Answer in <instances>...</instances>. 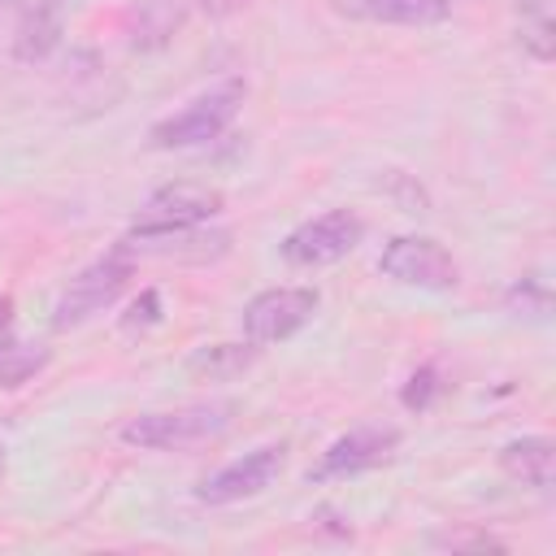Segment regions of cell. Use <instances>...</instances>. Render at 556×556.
<instances>
[{
	"instance_id": "cell-7",
	"label": "cell",
	"mask_w": 556,
	"mask_h": 556,
	"mask_svg": "<svg viewBox=\"0 0 556 556\" xmlns=\"http://www.w3.org/2000/svg\"><path fill=\"white\" fill-rule=\"evenodd\" d=\"M400 439L404 434L391 421H361V426H352V430H343L326 443V452L308 469V482H339V478L369 473V469H378L395 456Z\"/></svg>"
},
{
	"instance_id": "cell-6",
	"label": "cell",
	"mask_w": 556,
	"mask_h": 556,
	"mask_svg": "<svg viewBox=\"0 0 556 556\" xmlns=\"http://www.w3.org/2000/svg\"><path fill=\"white\" fill-rule=\"evenodd\" d=\"M378 274H387L400 287H417V291H452L460 282L456 256L430 235L387 239V248L378 252Z\"/></svg>"
},
{
	"instance_id": "cell-10",
	"label": "cell",
	"mask_w": 556,
	"mask_h": 556,
	"mask_svg": "<svg viewBox=\"0 0 556 556\" xmlns=\"http://www.w3.org/2000/svg\"><path fill=\"white\" fill-rule=\"evenodd\" d=\"M117 248L135 261V256H161V261H217L230 252V230H208V226H187V230H156V235H122Z\"/></svg>"
},
{
	"instance_id": "cell-1",
	"label": "cell",
	"mask_w": 556,
	"mask_h": 556,
	"mask_svg": "<svg viewBox=\"0 0 556 556\" xmlns=\"http://www.w3.org/2000/svg\"><path fill=\"white\" fill-rule=\"evenodd\" d=\"M235 400H200L182 408H161V413H139L122 426V443L143 447V452H187L200 443H213L230 430L235 421Z\"/></svg>"
},
{
	"instance_id": "cell-15",
	"label": "cell",
	"mask_w": 556,
	"mask_h": 556,
	"mask_svg": "<svg viewBox=\"0 0 556 556\" xmlns=\"http://www.w3.org/2000/svg\"><path fill=\"white\" fill-rule=\"evenodd\" d=\"M43 369H48V348L43 343L13 339L9 330L0 334V391H17Z\"/></svg>"
},
{
	"instance_id": "cell-16",
	"label": "cell",
	"mask_w": 556,
	"mask_h": 556,
	"mask_svg": "<svg viewBox=\"0 0 556 556\" xmlns=\"http://www.w3.org/2000/svg\"><path fill=\"white\" fill-rule=\"evenodd\" d=\"M56 35H61V9H56V0L35 4V9L22 17V26H17V56H22V61L48 56V52L56 48Z\"/></svg>"
},
{
	"instance_id": "cell-18",
	"label": "cell",
	"mask_w": 556,
	"mask_h": 556,
	"mask_svg": "<svg viewBox=\"0 0 556 556\" xmlns=\"http://www.w3.org/2000/svg\"><path fill=\"white\" fill-rule=\"evenodd\" d=\"M439 391H443L439 369H434V365H417V369L408 374L404 391H400V404H404L408 413H426V408L434 404V395H439Z\"/></svg>"
},
{
	"instance_id": "cell-13",
	"label": "cell",
	"mask_w": 556,
	"mask_h": 556,
	"mask_svg": "<svg viewBox=\"0 0 556 556\" xmlns=\"http://www.w3.org/2000/svg\"><path fill=\"white\" fill-rule=\"evenodd\" d=\"M261 356V343L243 339V343H204L187 356V374L200 382H230L239 374H248Z\"/></svg>"
},
{
	"instance_id": "cell-4",
	"label": "cell",
	"mask_w": 556,
	"mask_h": 556,
	"mask_svg": "<svg viewBox=\"0 0 556 556\" xmlns=\"http://www.w3.org/2000/svg\"><path fill=\"white\" fill-rule=\"evenodd\" d=\"M361 239H365V222L352 208H330V213H317V217L300 222L295 230H287L278 243V256L291 269H321V265L352 256Z\"/></svg>"
},
{
	"instance_id": "cell-3",
	"label": "cell",
	"mask_w": 556,
	"mask_h": 556,
	"mask_svg": "<svg viewBox=\"0 0 556 556\" xmlns=\"http://www.w3.org/2000/svg\"><path fill=\"white\" fill-rule=\"evenodd\" d=\"M248 87L239 78L187 100L178 113L161 117L152 130H148V143L161 148V152H178V148H200V143H213L235 117H239V104H243Z\"/></svg>"
},
{
	"instance_id": "cell-17",
	"label": "cell",
	"mask_w": 556,
	"mask_h": 556,
	"mask_svg": "<svg viewBox=\"0 0 556 556\" xmlns=\"http://www.w3.org/2000/svg\"><path fill=\"white\" fill-rule=\"evenodd\" d=\"M504 308H508L513 317H526V321H547V313H552V287H547V278H543V274L517 278V282L504 291Z\"/></svg>"
},
{
	"instance_id": "cell-20",
	"label": "cell",
	"mask_w": 556,
	"mask_h": 556,
	"mask_svg": "<svg viewBox=\"0 0 556 556\" xmlns=\"http://www.w3.org/2000/svg\"><path fill=\"white\" fill-rule=\"evenodd\" d=\"M156 321H161V291L156 287H143L139 300L122 313V330H148Z\"/></svg>"
},
{
	"instance_id": "cell-14",
	"label": "cell",
	"mask_w": 556,
	"mask_h": 556,
	"mask_svg": "<svg viewBox=\"0 0 556 556\" xmlns=\"http://www.w3.org/2000/svg\"><path fill=\"white\" fill-rule=\"evenodd\" d=\"M517 43H521L534 61H543V65L556 56L552 0H521V4H517Z\"/></svg>"
},
{
	"instance_id": "cell-5",
	"label": "cell",
	"mask_w": 556,
	"mask_h": 556,
	"mask_svg": "<svg viewBox=\"0 0 556 556\" xmlns=\"http://www.w3.org/2000/svg\"><path fill=\"white\" fill-rule=\"evenodd\" d=\"M226 208V195L208 182H191V178H178V182H165L156 187L135 222H130V235H156V230H187V226H208L217 213Z\"/></svg>"
},
{
	"instance_id": "cell-21",
	"label": "cell",
	"mask_w": 556,
	"mask_h": 556,
	"mask_svg": "<svg viewBox=\"0 0 556 556\" xmlns=\"http://www.w3.org/2000/svg\"><path fill=\"white\" fill-rule=\"evenodd\" d=\"M195 4H200L204 17H230V13H239L248 0H195Z\"/></svg>"
},
{
	"instance_id": "cell-23",
	"label": "cell",
	"mask_w": 556,
	"mask_h": 556,
	"mask_svg": "<svg viewBox=\"0 0 556 556\" xmlns=\"http://www.w3.org/2000/svg\"><path fill=\"white\" fill-rule=\"evenodd\" d=\"M4 452H9V434H4V426H0V469H4Z\"/></svg>"
},
{
	"instance_id": "cell-8",
	"label": "cell",
	"mask_w": 556,
	"mask_h": 556,
	"mask_svg": "<svg viewBox=\"0 0 556 556\" xmlns=\"http://www.w3.org/2000/svg\"><path fill=\"white\" fill-rule=\"evenodd\" d=\"M317 304H321L317 287H265L239 313L243 339H252L261 348L265 343H282V339H291L295 330H304L313 321Z\"/></svg>"
},
{
	"instance_id": "cell-2",
	"label": "cell",
	"mask_w": 556,
	"mask_h": 556,
	"mask_svg": "<svg viewBox=\"0 0 556 556\" xmlns=\"http://www.w3.org/2000/svg\"><path fill=\"white\" fill-rule=\"evenodd\" d=\"M130 278H135V261L113 243L104 256H96L91 265H83L61 287V295L52 304V330H74V326L91 321L96 313L113 308L117 295L130 287Z\"/></svg>"
},
{
	"instance_id": "cell-9",
	"label": "cell",
	"mask_w": 556,
	"mask_h": 556,
	"mask_svg": "<svg viewBox=\"0 0 556 556\" xmlns=\"http://www.w3.org/2000/svg\"><path fill=\"white\" fill-rule=\"evenodd\" d=\"M287 469V443H261L252 452H243L239 460L213 469L200 486H195V500L208 504V508H226V504H239V500H252L261 495L265 486H274V478Z\"/></svg>"
},
{
	"instance_id": "cell-12",
	"label": "cell",
	"mask_w": 556,
	"mask_h": 556,
	"mask_svg": "<svg viewBox=\"0 0 556 556\" xmlns=\"http://www.w3.org/2000/svg\"><path fill=\"white\" fill-rule=\"evenodd\" d=\"M500 469L513 482H526L534 491H552L556 482V443L547 434H521L500 447Z\"/></svg>"
},
{
	"instance_id": "cell-19",
	"label": "cell",
	"mask_w": 556,
	"mask_h": 556,
	"mask_svg": "<svg viewBox=\"0 0 556 556\" xmlns=\"http://www.w3.org/2000/svg\"><path fill=\"white\" fill-rule=\"evenodd\" d=\"M430 543L434 547H452V552H504V539H495V534H486V530H439V534H430Z\"/></svg>"
},
{
	"instance_id": "cell-22",
	"label": "cell",
	"mask_w": 556,
	"mask_h": 556,
	"mask_svg": "<svg viewBox=\"0 0 556 556\" xmlns=\"http://www.w3.org/2000/svg\"><path fill=\"white\" fill-rule=\"evenodd\" d=\"M9 326H13V300H9L4 291H0V334H4Z\"/></svg>"
},
{
	"instance_id": "cell-11",
	"label": "cell",
	"mask_w": 556,
	"mask_h": 556,
	"mask_svg": "<svg viewBox=\"0 0 556 556\" xmlns=\"http://www.w3.org/2000/svg\"><path fill=\"white\" fill-rule=\"evenodd\" d=\"M339 17L348 22H374V26H439L452 17V0H330Z\"/></svg>"
}]
</instances>
